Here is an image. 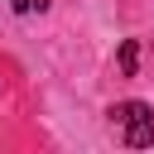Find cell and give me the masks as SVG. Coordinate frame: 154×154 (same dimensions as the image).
I'll return each instance as SVG.
<instances>
[{
	"instance_id": "1",
	"label": "cell",
	"mask_w": 154,
	"mask_h": 154,
	"mask_svg": "<svg viewBox=\"0 0 154 154\" xmlns=\"http://www.w3.org/2000/svg\"><path fill=\"white\" fill-rule=\"evenodd\" d=\"M106 116H111V125L120 130V144H125V149H149V144H154V111H149L144 101H120V106H111Z\"/></svg>"
},
{
	"instance_id": "2",
	"label": "cell",
	"mask_w": 154,
	"mask_h": 154,
	"mask_svg": "<svg viewBox=\"0 0 154 154\" xmlns=\"http://www.w3.org/2000/svg\"><path fill=\"white\" fill-rule=\"evenodd\" d=\"M135 67H140V43H135V38H125V43H120V72H125V77H135Z\"/></svg>"
},
{
	"instance_id": "3",
	"label": "cell",
	"mask_w": 154,
	"mask_h": 154,
	"mask_svg": "<svg viewBox=\"0 0 154 154\" xmlns=\"http://www.w3.org/2000/svg\"><path fill=\"white\" fill-rule=\"evenodd\" d=\"M5 5H10L14 14H29V10H34V0H5Z\"/></svg>"
}]
</instances>
